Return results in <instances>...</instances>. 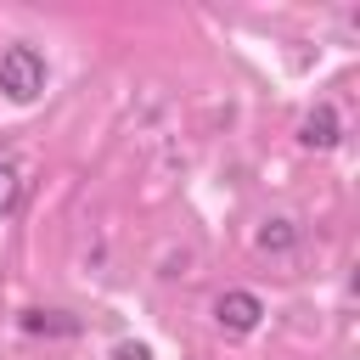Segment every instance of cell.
Here are the masks:
<instances>
[{
  "instance_id": "1",
  "label": "cell",
  "mask_w": 360,
  "mask_h": 360,
  "mask_svg": "<svg viewBox=\"0 0 360 360\" xmlns=\"http://www.w3.org/2000/svg\"><path fill=\"white\" fill-rule=\"evenodd\" d=\"M0 90L11 101H34L45 90V56L34 45H6L0 51Z\"/></svg>"
},
{
  "instance_id": "2",
  "label": "cell",
  "mask_w": 360,
  "mask_h": 360,
  "mask_svg": "<svg viewBox=\"0 0 360 360\" xmlns=\"http://www.w3.org/2000/svg\"><path fill=\"white\" fill-rule=\"evenodd\" d=\"M259 315H264V304H259L253 292H219V298H214V321H219L225 332H253Z\"/></svg>"
},
{
  "instance_id": "3",
  "label": "cell",
  "mask_w": 360,
  "mask_h": 360,
  "mask_svg": "<svg viewBox=\"0 0 360 360\" xmlns=\"http://www.w3.org/2000/svg\"><path fill=\"white\" fill-rule=\"evenodd\" d=\"M298 135H304V146H321V152H326V146H338V112H332V107H315V112L304 118V129H298Z\"/></svg>"
},
{
  "instance_id": "4",
  "label": "cell",
  "mask_w": 360,
  "mask_h": 360,
  "mask_svg": "<svg viewBox=\"0 0 360 360\" xmlns=\"http://www.w3.org/2000/svg\"><path fill=\"white\" fill-rule=\"evenodd\" d=\"M22 332H79V321H68L56 309H28L22 315Z\"/></svg>"
},
{
  "instance_id": "5",
  "label": "cell",
  "mask_w": 360,
  "mask_h": 360,
  "mask_svg": "<svg viewBox=\"0 0 360 360\" xmlns=\"http://www.w3.org/2000/svg\"><path fill=\"white\" fill-rule=\"evenodd\" d=\"M17 202H22V174L11 163H0V214H11Z\"/></svg>"
},
{
  "instance_id": "6",
  "label": "cell",
  "mask_w": 360,
  "mask_h": 360,
  "mask_svg": "<svg viewBox=\"0 0 360 360\" xmlns=\"http://www.w3.org/2000/svg\"><path fill=\"white\" fill-rule=\"evenodd\" d=\"M287 242H292V225H287V219H270V225L259 231V248H287Z\"/></svg>"
},
{
  "instance_id": "7",
  "label": "cell",
  "mask_w": 360,
  "mask_h": 360,
  "mask_svg": "<svg viewBox=\"0 0 360 360\" xmlns=\"http://www.w3.org/2000/svg\"><path fill=\"white\" fill-rule=\"evenodd\" d=\"M112 360H152V349H146V343H118Z\"/></svg>"
}]
</instances>
